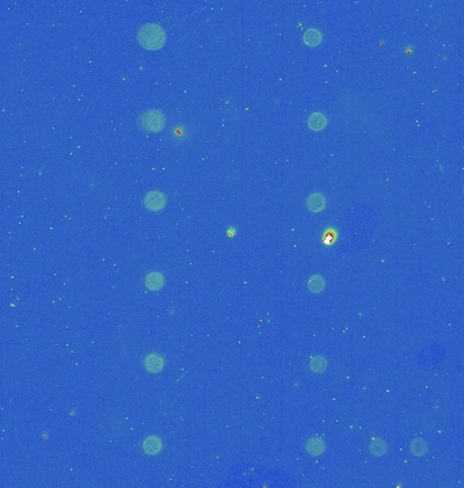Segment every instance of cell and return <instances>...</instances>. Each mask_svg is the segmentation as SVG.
I'll return each instance as SVG.
<instances>
[{
    "instance_id": "1",
    "label": "cell",
    "mask_w": 464,
    "mask_h": 488,
    "mask_svg": "<svg viewBox=\"0 0 464 488\" xmlns=\"http://www.w3.org/2000/svg\"><path fill=\"white\" fill-rule=\"evenodd\" d=\"M137 38L143 48L149 49V50H157V49H161L165 44L166 34L161 26L153 25V23H148V25H144L140 29Z\"/></svg>"
},
{
    "instance_id": "3",
    "label": "cell",
    "mask_w": 464,
    "mask_h": 488,
    "mask_svg": "<svg viewBox=\"0 0 464 488\" xmlns=\"http://www.w3.org/2000/svg\"><path fill=\"white\" fill-rule=\"evenodd\" d=\"M308 124H310L311 128L318 130V129H322L325 125H326V118L322 116V114H319V113H315V114H313V116L310 117Z\"/></svg>"
},
{
    "instance_id": "4",
    "label": "cell",
    "mask_w": 464,
    "mask_h": 488,
    "mask_svg": "<svg viewBox=\"0 0 464 488\" xmlns=\"http://www.w3.org/2000/svg\"><path fill=\"white\" fill-rule=\"evenodd\" d=\"M304 41L308 45H317L318 42H321V33L318 30L307 31L305 36H304Z\"/></svg>"
},
{
    "instance_id": "2",
    "label": "cell",
    "mask_w": 464,
    "mask_h": 488,
    "mask_svg": "<svg viewBox=\"0 0 464 488\" xmlns=\"http://www.w3.org/2000/svg\"><path fill=\"white\" fill-rule=\"evenodd\" d=\"M165 124V118L161 111L157 110H149L147 113H143L140 120H138V125L145 130H151V132H157L163 128Z\"/></svg>"
}]
</instances>
